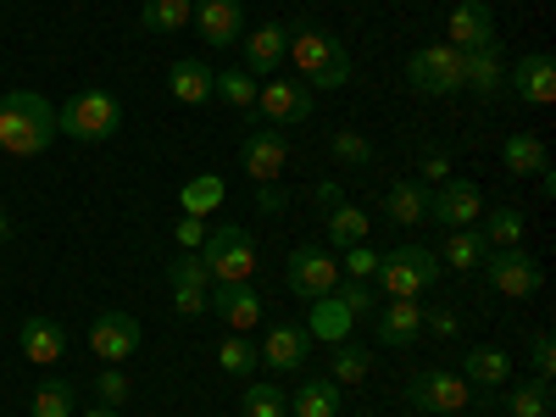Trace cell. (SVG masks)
Listing matches in <instances>:
<instances>
[{"label":"cell","mask_w":556,"mask_h":417,"mask_svg":"<svg viewBox=\"0 0 556 417\" xmlns=\"http://www.w3.org/2000/svg\"><path fill=\"white\" fill-rule=\"evenodd\" d=\"M351 329H356V317H351V306L329 290L323 301H312V323H306V334L312 340H323V345H340V340H351Z\"/></svg>","instance_id":"obj_23"},{"label":"cell","mask_w":556,"mask_h":417,"mask_svg":"<svg viewBox=\"0 0 556 417\" xmlns=\"http://www.w3.org/2000/svg\"><path fill=\"white\" fill-rule=\"evenodd\" d=\"M23 356L34 362V367H51V362H62V351H67V329L56 317H23Z\"/></svg>","instance_id":"obj_21"},{"label":"cell","mask_w":556,"mask_h":417,"mask_svg":"<svg viewBox=\"0 0 556 417\" xmlns=\"http://www.w3.org/2000/svg\"><path fill=\"white\" fill-rule=\"evenodd\" d=\"M7 235H12V217H7V212H0V240H7Z\"/></svg>","instance_id":"obj_53"},{"label":"cell","mask_w":556,"mask_h":417,"mask_svg":"<svg viewBox=\"0 0 556 417\" xmlns=\"http://www.w3.org/2000/svg\"><path fill=\"white\" fill-rule=\"evenodd\" d=\"M367 212L362 206H351V201H340V206H329V245L334 251H345V245H362L367 240Z\"/></svg>","instance_id":"obj_33"},{"label":"cell","mask_w":556,"mask_h":417,"mask_svg":"<svg viewBox=\"0 0 556 417\" xmlns=\"http://www.w3.org/2000/svg\"><path fill=\"white\" fill-rule=\"evenodd\" d=\"M201 262L212 273V285H251L256 278V245H251V235L240 223L212 228L206 245H201Z\"/></svg>","instance_id":"obj_4"},{"label":"cell","mask_w":556,"mask_h":417,"mask_svg":"<svg viewBox=\"0 0 556 417\" xmlns=\"http://www.w3.org/2000/svg\"><path fill=\"white\" fill-rule=\"evenodd\" d=\"M529 362H534V379H551L556 374V340L551 334H534L529 340Z\"/></svg>","instance_id":"obj_45"},{"label":"cell","mask_w":556,"mask_h":417,"mask_svg":"<svg viewBox=\"0 0 556 417\" xmlns=\"http://www.w3.org/2000/svg\"><path fill=\"white\" fill-rule=\"evenodd\" d=\"M84 417H117V412H106V406H96V412H84Z\"/></svg>","instance_id":"obj_54"},{"label":"cell","mask_w":556,"mask_h":417,"mask_svg":"<svg viewBox=\"0 0 556 417\" xmlns=\"http://www.w3.org/2000/svg\"><path fill=\"white\" fill-rule=\"evenodd\" d=\"M424 306H417V301H384L379 312H374V329H379V345H417V340H424Z\"/></svg>","instance_id":"obj_17"},{"label":"cell","mask_w":556,"mask_h":417,"mask_svg":"<svg viewBox=\"0 0 556 417\" xmlns=\"http://www.w3.org/2000/svg\"><path fill=\"white\" fill-rule=\"evenodd\" d=\"M123 128V101L112 89H78V96L56 112V134L78 139V146H101Z\"/></svg>","instance_id":"obj_2"},{"label":"cell","mask_w":556,"mask_h":417,"mask_svg":"<svg viewBox=\"0 0 556 417\" xmlns=\"http://www.w3.org/2000/svg\"><path fill=\"white\" fill-rule=\"evenodd\" d=\"M173 306H178L184 317H201V312L212 306V290H173Z\"/></svg>","instance_id":"obj_48"},{"label":"cell","mask_w":556,"mask_h":417,"mask_svg":"<svg viewBox=\"0 0 556 417\" xmlns=\"http://www.w3.org/2000/svg\"><path fill=\"white\" fill-rule=\"evenodd\" d=\"M367 374H374V351L356 345V340H340V345H334V384H340V390H356Z\"/></svg>","instance_id":"obj_36"},{"label":"cell","mask_w":556,"mask_h":417,"mask_svg":"<svg viewBox=\"0 0 556 417\" xmlns=\"http://www.w3.org/2000/svg\"><path fill=\"white\" fill-rule=\"evenodd\" d=\"M334 295L351 306V317H374V312H379L374 290H367V278H345V290H334Z\"/></svg>","instance_id":"obj_44"},{"label":"cell","mask_w":556,"mask_h":417,"mask_svg":"<svg viewBox=\"0 0 556 417\" xmlns=\"http://www.w3.org/2000/svg\"><path fill=\"white\" fill-rule=\"evenodd\" d=\"M440 273H445V267H440V256H434L429 245H401V251L379 256V267H374L379 290L395 295V301H417L424 290H434Z\"/></svg>","instance_id":"obj_3"},{"label":"cell","mask_w":556,"mask_h":417,"mask_svg":"<svg viewBox=\"0 0 556 417\" xmlns=\"http://www.w3.org/2000/svg\"><path fill=\"white\" fill-rule=\"evenodd\" d=\"M167 96L173 101H184V106H201V101H212V67L206 62H173L167 67Z\"/></svg>","instance_id":"obj_26"},{"label":"cell","mask_w":556,"mask_h":417,"mask_svg":"<svg viewBox=\"0 0 556 417\" xmlns=\"http://www.w3.org/2000/svg\"><path fill=\"white\" fill-rule=\"evenodd\" d=\"M445 45L456 51H479V45H495V17L484 0H456L451 17H445Z\"/></svg>","instance_id":"obj_14"},{"label":"cell","mask_w":556,"mask_h":417,"mask_svg":"<svg viewBox=\"0 0 556 417\" xmlns=\"http://www.w3.org/2000/svg\"><path fill=\"white\" fill-rule=\"evenodd\" d=\"M462 379L479 384V390H495L513 379V356H506L501 345H473L468 356H462Z\"/></svg>","instance_id":"obj_24"},{"label":"cell","mask_w":556,"mask_h":417,"mask_svg":"<svg viewBox=\"0 0 556 417\" xmlns=\"http://www.w3.org/2000/svg\"><path fill=\"white\" fill-rule=\"evenodd\" d=\"M384 217L401 223V228L424 223V217H429V190H424L417 178H395L390 190H384Z\"/></svg>","instance_id":"obj_25"},{"label":"cell","mask_w":556,"mask_h":417,"mask_svg":"<svg viewBox=\"0 0 556 417\" xmlns=\"http://www.w3.org/2000/svg\"><path fill=\"white\" fill-rule=\"evenodd\" d=\"M374 267H379V251L367 245V240L362 245H345V273L351 278H374Z\"/></svg>","instance_id":"obj_47"},{"label":"cell","mask_w":556,"mask_h":417,"mask_svg":"<svg viewBox=\"0 0 556 417\" xmlns=\"http://www.w3.org/2000/svg\"><path fill=\"white\" fill-rule=\"evenodd\" d=\"M256 106H262V117H267L273 128L306 123V117H312V89L295 84V78H267V84L256 89Z\"/></svg>","instance_id":"obj_13"},{"label":"cell","mask_w":556,"mask_h":417,"mask_svg":"<svg viewBox=\"0 0 556 417\" xmlns=\"http://www.w3.org/2000/svg\"><path fill=\"white\" fill-rule=\"evenodd\" d=\"M329 151H334V162H351V167H367V162H374V146H367L362 134H351V128H340V134L329 139Z\"/></svg>","instance_id":"obj_41"},{"label":"cell","mask_w":556,"mask_h":417,"mask_svg":"<svg viewBox=\"0 0 556 417\" xmlns=\"http://www.w3.org/2000/svg\"><path fill=\"white\" fill-rule=\"evenodd\" d=\"M256 201H262V212H278V206H285V195H278L273 184H256Z\"/></svg>","instance_id":"obj_51"},{"label":"cell","mask_w":556,"mask_h":417,"mask_svg":"<svg viewBox=\"0 0 556 417\" xmlns=\"http://www.w3.org/2000/svg\"><path fill=\"white\" fill-rule=\"evenodd\" d=\"M173 240H178L184 251H201V245H206V217H190V212H184V217L173 223Z\"/></svg>","instance_id":"obj_46"},{"label":"cell","mask_w":556,"mask_h":417,"mask_svg":"<svg viewBox=\"0 0 556 417\" xmlns=\"http://www.w3.org/2000/svg\"><path fill=\"white\" fill-rule=\"evenodd\" d=\"M285 285L301 301H323L329 290H340V256L329 245H295L285 262Z\"/></svg>","instance_id":"obj_6"},{"label":"cell","mask_w":556,"mask_h":417,"mask_svg":"<svg viewBox=\"0 0 556 417\" xmlns=\"http://www.w3.org/2000/svg\"><path fill=\"white\" fill-rule=\"evenodd\" d=\"M28 412H34V417H73V412H78V384H67V379H45V384L34 390Z\"/></svg>","instance_id":"obj_35"},{"label":"cell","mask_w":556,"mask_h":417,"mask_svg":"<svg viewBox=\"0 0 556 417\" xmlns=\"http://www.w3.org/2000/svg\"><path fill=\"white\" fill-rule=\"evenodd\" d=\"M484 273H490V285H495L501 295H513V301H529V295H540V285H545L540 262H534L523 245L490 251V256H484Z\"/></svg>","instance_id":"obj_8"},{"label":"cell","mask_w":556,"mask_h":417,"mask_svg":"<svg viewBox=\"0 0 556 417\" xmlns=\"http://www.w3.org/2000/svg\"><path fill=\"white\" fill-rule=\"evenodd\" d=\"M501 84H506V62H501V45H479V51H462V89H468V96L490 101Z\"/></svg>","instance_id":"obj_19"},{"label":"cell","mask_w":556,"mask_h":417,"mask_svg":"<svg viewBox=\"0 0 556 417\" xmlns=\"http://www.w3.org/2000/svg\"><path fill=\"white\" fill-rule=\"evenodd\" d=\"M285 56L295 62V73H301V78H312L323 62L334 56V39L323 34L317 23H295V28H290V45H285Z\"/></svg>","instance_id":"obj_22"},{"label":"cell","mask_w":556,"mask_h":417,"mask_svg":"<svg viewBox=\"0 0 556 417\" xmlns=\"http://www.w3.org/2000/svg\"><path fill=\"white\" fill-rule=\"evenodd\" d=\"M479 235H484V245H490V251L523 245V212H518V206H490V212H484V228H479Z\"/></svg>","instance_id":"obj_32"},{"label":"cell","mask_w":556,"mask_h":417,"mask_svg":"<svg viewBox=\"0 0 556 417\" xmlns=\"http://www.w3.org/2000/svg\"><path fill=\"white\" fill-rule=\"evenodd\" d=\"M340 401H345V390L334 379H306L301 395L290 401V412L295 417H340Z\"/></svg>","instance_id":"obj_28"},{"label":"cell","mask_w":556,"mask_h":417,"mask_svg":"<svg viewBox=\"0 0 556 417\" xmlns=\"http://www.w3.org/2000/svg\"><path fill=\"white\" fill-rule=\"evenodd\" d=\"M406 401H412L417 412L456 417V412H468V401H473V384L462 379V374H445V367H429V374H412V384H406Z\"/></svg>","instance_id":"obj_7"},{"label":"cell","mask_w":556,"mask_h":417,"mask_svg":"<svg viewBox=\"0 0 556 417\" xmlns=\"http://www.w3.org/2000/svg\"><path fill=\"white\" fill-rule=\"evenodd\" d=\"M190 17H195V0H146L139 7L146 34H178V28H190Z\"/></svg>","instance_id":"obj_30"},{"label":"cell","mask_w":556,"mask_h":417,"mask_svg":"<svg viewBox=\"0 0 556 417\" xmlns=\"http://www.w3.org/2000/svg\"><path fill=\"white\" fill-rule=\"evenodd\" d=\"M317 201H323V206H340L345 195H340V184H317Z\"/></svg>","instance_id":"obj_52"},{"label":"cell","mask_w":556,"mask_h":417,"mask_svg":"<svg viewBox=\"0 0 556 417\" xmlns=\"http://www.w3.org/2000/svg\"><path fill=\"white\" fill-rule=\"evenodd\" d=\"M429 217H434L440 228H473V223L484 217L479 184H468V178H445L440 190L429 195Z\"/></svg>","instance_id":"obj_10"},{"label":"cell","mask_w":556,"mask_h":417,"mask_svg":"<svg viewBox=\"0 0 556 417\" xmlns=\"http://www.w3.org/2000/svg\"><path fill=\"white\" fill-rule=\"evenodd\" d=\"M223 195H228V184H223L217 173H195V178H184L178 206L190 212V217H206V212H217V206H223Z\"/></svg>","instance_id":"obj_29"},{"label":"cell","mask_w":556,"mask_h":417,"mask_svg":"<svg viewBox=\"0 0 556 417\" xmlns=\"http://www.w3.org/2000/svg\"><path fill=\"white\" fill-rule=\"evenodd\" d=\"M212 312L228 323V334H245L262 323V295L256 285H212Z\"/></svg>","instance_id":"obj_18"},{"label":"cell","mask_w":556,"mask_h":417,"mask_svg":"<svg viewBox=\"0 0 556 417\" xmlns=\"http://www.w3.org/2000/svg\"><path fill=\"white\" fill-rule=\"evenodd\" d=\"M424 329H434L440 340H451V334H456V312H451V306H440L434 317H424Z\"/></svg>","instance_id":"obj_50"},{"label":"cell","mask_w":556,"mask_h":417,"mask_svg":"<svg viewBox=\"0 0 556 417\" xmlns=\"http://www.w3.org/2000/svg\"><path fill=\"white\" fill-rule=\"evenodd\" d=\"M501 162H506V173H518V178H534L540 167H551V162H545V146H540L534 134H513V139H506Z\"/></svg>","instance_id":"obj_34"},{"label":"cell","mask_w":556,"mask_h":417,"mask_svg":"<svg viewBox=\"0 0 556 417\" xmlns=\"http://www.w3.org/2000/svg\"><path fill=\"white\" fill-rule=\"evenodd\" d=\"M406 89L412 96H429V101H445L462 89V51L456 45H424V51H412L406 62Z\"/></svg>","instance_id":"obj_5"},{"label":"cell","mask_w":556,"mask_h":417,"mask_svg":"<svg viewBox=\"0 0 556 417\" xmlns=\"http://www.w3.org/2000/svg\"><path fill=\"white\" fill-rule=\"evenodd\" d=\"M167 285L173 290H212V273H206L201 256H173L167 262Z\"/></svg>","instance_id":"obj_40"},{"label":"cell","mask_w":556,"mask_h":417,"mask_svg":"<svg viewBox=\"0 0 556 417\" xmlns=\"http://www.w3.org/2000/svg\"><path fill=\"white\" fill-rule=\"evenodd\" d=\"M217 367H223V374H235V379L256 374V345H251L245 334H228V340H217Z\"/></svg>","instance_id":"obj_39"},{"label":"cell","mask_w":556,"mask_h":417,"mask_svg":"<svg viewBox=\"0 0 556 417\" xmlns=\"http://www.w3.org/2000/svg\"><path fill=\"white\" fill-rule=\"evenodd\" d=\"M128 390H134V384H128L123 367H106V374L96 379V395H101V406H106V412H117V406L128 401Z\"/></svg>","instance_id":"obj_43"},{"label":"cell","mask_w":556,"mask_h":417,"mask_svg":"<svg viewBox=\"0 0 556 417\" xmlns=\"http://www.w3.org/2000/svg\"><path fill=\"white\" fill-rule=\"evenodd\" d=\"M201 39L212 45V51H228V45L245 39V0H195V17Z\"/></svg>","instance_id":"obj_12"},{"label":"cell","mask_w":556,"mask_h":417,"mask_svg":"<svg viewBox=\"0 0 556 417\" xmlns=\"http://www.w3.org/2000/svg\"><path fill=\"white\" fill-rule=\"evenodd\" d=\"M306 351H312V334L301 329V323H273L267 340L256 345V356L273 367V374H295V367L306 362Z\"/></svg>","instance_id":"obj_16"},{"label":"cell","mask_w":556,"mask_h":417,"mask_svg":"<svg viewBox=\"0 0 556 417\" xmlns=\"http://www.w3.org/2000/svg\"><path fill=\"white\" fill-rule=\"evenodd\" d=\"M56 139V106L39 89H12L0 96V151L7 156H39Z\"/></svg>","instance_id":"obj_1"},{"label":"cell","mask_w":556,"mask_h":417,"mask_svg":"<svg viewBox=\"0 0 556 417\" xmlns=\"http://www.w3.org/2000/svg\"><path fill=\"white\" fill-rule=\"evenodd\" d=\"M551 379H534V384H523V390H506V412L513 417H551Z\"/></svg>","instance_id":"obj_37"},{"label":"cell","mask_w":556,"mask_h":417,"mask_svg":"<svg viewBox=\"0 0 556 417\" xmlns=\"http://www.w3.org/2000/svg\"><path fill=\"white\" fill-rule=\"evenodd\" d=\"M240 412L245 417H290V395L278 390V384H251L240 395Z\"/></svg>","instance_id":"obj_38"},{"label":"cell","mask_w":556,"mask_h":417,"mask_svg":"<svg viewBox=\"0 0 556 417\" xmlns=\"http://www.w3.org/2000/svg\"><path fill=\"white\" fill-rule=\"evenodd\" d=\"M351 73H356V67H351V56L334 45V56L312 73V89H345V84H351Z\"/></svg>","instance_id":"obj_42"},{"label":"cell","mask_w":556,"mask_h":417,"mask_svg":"<svg viewBox=\"0 0 556 417\" xmlns=\"http://www.w3.org/2000/svg\"><path fill=\"white\" fill-rule=\"evenodd\" d=\"M290 28L285 23H256V34H245V73L251 78H273L278 62H285Z\"/></svg>","instance_id":"obj_20"},{"label":"cell","mask_w":556,"mask_h":417,"mask_svg":"<svg viewBox=\"0 0 556 417\" xmlns=\"http://www.w3.org/2000/svg\"><path fill=\"white\" fill-rule=\"evenodd\" d=\"M240 162H245V173H251V184H273L278 173H285V162H290V134L285 128H251L245 134V146H240Z\"/></svg>","instance_id":"obj_9"},{"label":"cell","mask_w":556,"mask_h":417,"mask_svg":"<svg viewBox=\"0 0 556 417\" xmlns=\"http://www.w3.org/2000/svg\"><path fill=\"white\" fill-rule=\"evenodd\" d=\"M89 351L106 367H123L139 351V323L128 312H96V323H89Z\"/></svg>","instance_id":"obj_11"},{"label":"cell","mask_w":556,"mask_h":417,"mask_svg":"<svg viewBox=\"0 0 556 417\" xmlns=\"http://www.w3.org/2000/svg\"><path fill=\"white\" fill-rule=\"evenodd\" d=\"M506 89H513L518 101H529V106H551L556 101V62L545 51L523 56L513 73H506Z\"/></svg>","instance_id":"obj_15"},{"label":"cell","mask_w":556,"mask_h":417,"mask_svg":"<svg viewBox=\"0 0 556 417\" xmlns=\"http://www.w3.org/2000/svg\"><path fill=\"white\" fill-rule=\"evenodd\" d=\"M417 173H424L429 184H445V178H451V156H445V151H429L424 162H417Z\"/></svg>","instance_id":"obj_49"},{"label":"cell","mask_w":556,"mask_h":417,"mask_svg":"<svg viewBox=\"0 0 556 417\" xmlns=\"http://www.w3.org/2000/svg\"><path fill=\"white\" fill-rule=\"evenodd\" d=\"M256 78L245 73V67H228V73H212V96L217 101H228L235 112H256Z\"/></svg>","instance_id":"obj_31"},{"label":"cell","mask_w":556,"mask_h":417,"mask_svg":"<svg viewBox=\"0 0 556 417\" xmlns=\"http://www.w3.org/2000/svg\"><path fill=\"white\" fill-rule=\"evenodd\" d=\"M434 256H440V267H451V273H473V267L490 256V245H484L479 228H451L445 245H440Z\"/></svg>","instance_id":"obj_27"}]
</instances>
